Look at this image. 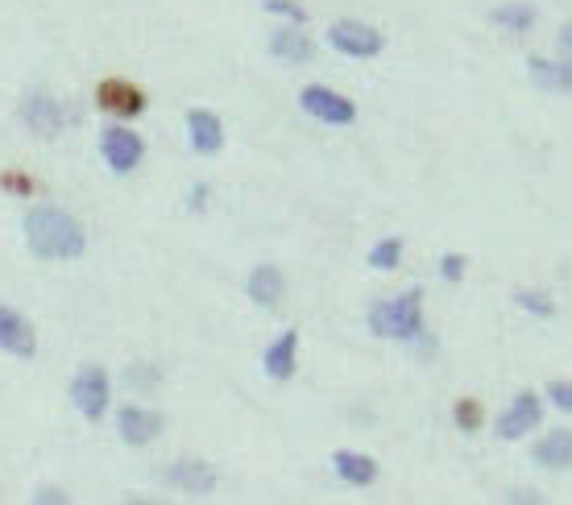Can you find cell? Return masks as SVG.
Masks as SVG:
<instances>
[{"instance_id":"cell-1","label":"cell","mask_w":572,"mask_h":505,"mask_svg":"<svg viewBox=\"0 0 572 505\" xmlns=\"http://www.w3.org/2000/svg\"><path fill=\"white\" fill-rule=\"evenodd\" d=\"M25 245L42 261H75L87 253V233L71 212L54 203H37L25 212Z\"/></svg>"},{"instance_id":"cell-2","label":"cell","mask_w":572,"mask_h":505,"mask_svg":"<svg viewBox=\"0 0 572 505\" xmlns=\"http://www.w3.org/2000/svg\"><path fill=\"white\" fill-rule=\"evenodd\" d=\"M369 332L378 340H399V344H419L428 336L423 327V290H407L395 299H381L369 307Z\"/></svg>"},{"instance_id":"cell-3","label":"cell","mask_w":572,"mask_h":505,"mask_svg":"<svg viewBox=\"0 0 572 505\" xmlns=\"http://www.w3.org/2000/svg\"><path fill=\"white\" fill-rule=\"evenodd\" d=\"M71 402L84 415L87 422H100L108 415L112 402V377L100 365H84V369L71 377Z\"/></svg>"},{"instance_id":"cell-4","label":"cell","mask_w":572,"mask_h":505,"mask_svg":"<svg viewBox=\"0 0 572 505\" xmlns=\"http://www.w3.org/2000/svg\"><path fill=\"white\" fill-rule=\"evenodd\" d=\"M543 427V398H539L536 389H519L506 410L494 419V436L506 439V443H515V439H527L531 431Z\"/></svg>"},{"instance_id":"cell-5","label":"cell","mask_w":572,"mask_h":505,"mask_svg":"<svg viewBox=\"0 0 572 505\" xmlns=\"http://www.w3.org/2000/svg\"><path fill=\"white\" fill-rule=\"evenodd\" d=\"M299 108H303L312 120H320V125H328V129H345V125L357 120V104L324 84L303 87V92H299Z\"/></svg>"},{"instance_id":"cell-6","label":"cell","mask_w":572,"mask_h":505,"mask_svg":"<svg viewBox=\"0 0 572 505\" xmlns=\"http://www.w3.org/2000/svg\"><path fill=\"white\" fill-rule=\"evenodd\" d=\"M21 125L34 137H42V141H54L67 129V112H63V104L54 100L51 92H30L21 100Z\"/></svg>"},{"instance_id":"cell-7","label":"cell","mask_w":572,"mask_h":505,"mask_svg":"<svg viewBox=\"0 0 572 505\" xmlns=\"http://www.w3.org/2000/svg\"><path fill=\"white\" fill-rule=\"evenodd\" d=\"M328 46L336 54H345V58H374V54H381L386 37L365 21H336L328 30Z\"/></svg>"},{"instance_id":"cell-8","label":"cell","mask_w":572,"mask_h":505,"mask_svg":"<svg viewBox=\"0 0 572 505\" xmlns=\"http://www.w3.org/2000/svg\"><path fill=\"white\" fill-rule=\"evenodd\" d=\"M100 153H105V162L112 174H129V170L141 166V158H145V141H141L133 129L112 125V129H105V137H100Z\"/></svg>"},{"instance_id":"cell-9","label":"cell","mask_w":572,"mask_h":505,"mask_svg":"<svg viewBox=\"0 0 572 505\" xmlns=\"http://www.w3.org/2000/svg\"><path fill=\"white\" fill-rule=\"evenodd\" d=\"M166 419L150 410V406H121L117 410V436L129 443V448H150L158 436H162Z\"/></svg>"},{"instance_id":"cell-10","label":"cell","mask_w":572,"mask_h":505,"mask_svg":"<svg viewBox=\"0 0 572 505\" xmlns=\"http://www.w3.org/2000/svg\"><path fill=\"white\" fill-rule=\"evenodd\" d=\"M162 481L171 488H179V493H191V497H208L220 476H216V469H212L208 460L187 455V460H174L171 469L162 472Z\"/></svg>"},{"instance_id":"cell-11","label":"cell","mask_w":572,"mask_h":505,"mask_svg":"<svg viewBox=\"0 0 572 505\" xmlns=\"http://www.w3.org/2000/svg\"><path fill=\"white\" fill-rule=\"evenodd\" d=\"M0 353L18 356V361H34L37 353V336L34 327H30V320L4 303H0Z\"/></svg>"},{"instance_id":"cell-12","label":"cell","mask_w":572,"mask_h":505,"mask_svg":"<svg viewBox=\"0 0 572 505\" xmlns=\"http://www.w3.org/2000/svg\"><path fill=\"white\" fill-rule=\"evenodd\" d=\"M531 460H536L543 472H569L572 469V427H552L536 439L531 448Z\"/></svg>"},{"instance_id":"cell-13","label":"cell","mask_w":572,"mask_h":505,"mask_svg":"<svg viewBox=\"0 0 572 505\" xmlns=\"http://www.w3.org/2000/svg\"><path fill=\"white\" fill-rule=\"evenodd\" d=\"M295 365H299V332H282L266 344V353H261V369L270 382H291L295 377Z\"/></svg>"},{"instance_id":"cell-14","label":"cell","mask_w":572,"mask_h":505,"mask_svg":"<svg viewBox=\"0 0 572 505\" xmlns=\"http://www.w3.org/2000/svg\"><path fill=\"white\" fill-rule=\"evenodd\" d=\"M187 146L195 153H204V158L225 150V125H220V117L208 112V108H191L187 112Z\"/></svg>"},{"instance_id":"cell-15","label":"cell","mask_w":572,"mask_h":505,"mask_svg":"<svg viewBox=\"0 0 572 505\" xmlns=\"http://www.w3.org/2000/svg\"><path fill=\"white\" fill-rule=\"evenodd\" d=\"M270 54H274L278 63H287V67H303V63L315 58V42L303 25H282L270 37Z\"/></svg>"},{"instance_id":"cell-16","label":"cell","mask_w":572,"mask_h":505,"mask_svg":"<svg viewBox=\"0 0 572 505\" xmlns=\"http://www.w3.org/2000/svg\"><path fill=\"white\" fill-rule=\"evenodd\" d=\"M527 75L548 96H572V58H527Z\"/></svg>"},{"instance_id":"cell-17","label":"cell","mask_w":572,"mask_h":505,"mask_svg":"<svg viewBox=\"0 0 572 505\" xmlns=\"http://www.w3.org/2000/svg\"><path fill=\"white\" fill-rule=\"evenodd\" d=\"M96 104L112 112V117L121 120H133L145 108V96H141V87L125 84V79H105V84L96 87Z\"/></svg>"},{"instance_id":"cell-18","label":"cell","mask_w":572,"mask_h":505,"mask_svg":"<svg viewBox=\"0 0 572 505\" xmlns=\"http://www.w3.org/2000/svg\"><path fill=\"white\" fill-rule=\"evenodd\" d=\"M245 294H249L258 307H278L282 303V294H287V278H282L278 266L261 261V266H253L249 278H245Z\"/></svg>"},{"instance_id":"cell-19","label":"cell","mask_w":572,"mask_h":505,"mask_svg":"<svg viewBox=\"0 0 572 505\" xmlns=\"http://www.w3.org/2000/svg\"><path fill=\"white\" fill-rule=\"evenodd\" d=\"M332 469H336V476L353 488H369L378 481V460L365 452H348V448L332 452Z\"/></svg>"},{"instance_id":"cell-20","label":"cell","mask_w":572,"mask_h":505,"mask_svg":"<svg viewBox=\"0 0 572 505\" xmlns=\"http://www.w3.org/2000/svg\"><path fill=\"white\" fill-rule=\"evenodd\" d=\"M489 21L498 25V30H506V34H531L536 30V4H527V0H510V4H498L494 13H489Z\"/></svg>"},{"instance_id":"cell-21","label":"cell","mask_w":572,"mask_h":505,"mask_svg":"<svg viewBox=\"0 0 572 505\" xmlns=\"http://www.w3.org/2000/svg\"><path fill=\"white\" fill-rule=\"evenodd\" d=\"M515 307H522L527 315H536V320H552L555 315V299L548 290L539 287H519L515 290Z\"/></svg>"},{"instance_id":"cell-22","label":"cell","mask_w":572,"mask_h":505,"mask_svg":"<svg viewBox=\"0 0 572 505\" xmlns=\"http://www.w3.org/2000/svg\"><path fill=\"white\" fill-rule=\"evenodd\" d=\"M399 261H402V240L399 236H381L378 245L369 249V266L381 273H390V270H399Z\"/></svg>"},{"instance_id":"cell-23","label":"cell","mask_w":572,"mask_h":505,"mask_svg":"<svg viewBox=\"0 0 572 505\" xmlns=\"http://www.w3.org/2000/svg\"><path fill=\"white\" fill-rule=\"evenodd\" d=\"M125 382H129L133 389H141V394H150V389L162 382V369H158L154 361H138V365L125 369Z\"/></svg>"},{"instance_id":"cell-24","label":"cell","mask_w":572,"mask_h":505,"mask_svg":"<svg viewBox=\"0 0 572 505\" xmlns=\"http://www.w3.org/2000/svg\"><path fill=\"white\" fill-rule=\"evenodd\" d=\"M452 415H456V427H461V431H468V436H473V431H482V422H486V410H482V402H477V398H461Z\"/></svg>"},{"instance_id":"cell-25","label":"cell","mask_w":572,"mask_h":505,"mask_svg":"<svg viewBox=\"0 0 572 505\" xmlns=\"http://www.w3.org/2000/svg\"><path fill=\"white\" fill-rule=\"evenodd\" d=\"M261 9L274 13V18H282L287 25H307V9H303L299 0H266Z\"/></svg>"},{"instance_id":"cell-26","label":"cell","mask_w":572,"mask_h":505,"mask_svg":"<svg viewBox=\"0 0 572 505\" xmlns=\"http://www.w3.org/2000/svg\"><path fill=\"white\" fill-rule=\"evenodd\" d=\"M543 394H548V402H552L560 415H572V377H552V382L543 386Z\"/></svg>"},{"instance_id":"cell-27","label":"cell","mask_w":572,"mask_h":505,"mask_svg":"<svg viewBox=\"0 0 572 505\" xmlns=\"http://www.w3.org/2000/svg\"><path fill=\"white\" fill-rule=\"evenodd\" d=\"M465 270H468V261L461 253H444V257H440V278H444V282H461Z\"/></svg>"},{"instance_id":"cell-28","label":"cell","mask_w":572,"mask_h":505,"mask_svg":"<svg viewBox=\"0 0 572 505\" xmlns=\"http://www.w3.org/2000/svg\"><path fill=\"white\" fill-rule=\"evenodd\" d=\"M30 505H71V493L58 485H37L34 497H30Z\"/></svg>"},{"instance_id":"cell-29","label":"cell","mask_w":572,"mask_h":505,"mask_svg":"<svg viewBox=\"0 0 572 505\" xmlns=\"http://www.w3.org/2000/svg\"><path fill=\"white\" fill-rule=\"evenodd\" d=\"M510 505H548V502L539 497L536 488H515V493H510Z\"/></svg>"},{"instance_id":"cell-30","label":"cell","mask_w":572,"mask_h":505,"mask_svg":"<svg viewBox=\"0 0 572 505\" xmlns=\"http://www.w3.org/2000/svg\"><path fill=\"white\" fill-rule=\"evenodd\" d=\"M4 186H9V191H21V195H30V179H21V174H4Z\"/></svg>"},{"instance_id":"cell-31","label":"cell","mask_w":572,"mask_h":505,"mask_svg":"<svg viewBox=\"0 0 572 505\" xmlns=\"http://www.w3.org/2000/svg\"><path fill=\"white\" fill-rule=\"evenodd\" d=\"M121 505H166L162 497H150V493H129Z\"/></svg>"},{"instance_id":"cell-32","label":"cell","mask_w":572,"mask_h":505,"mask_svg":"<svg viewBox=\"0 0 572 505\" xmlns=\"http://www.w3.org/2000/svg\"><path fill=\"white\" fill-rule=\"evenodd\" d=\"M204 195H208V186H195L191 191V207H204Z\"/></svg>"}]
</instances>
